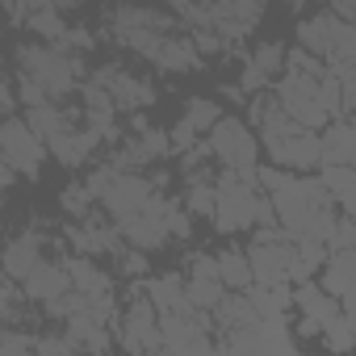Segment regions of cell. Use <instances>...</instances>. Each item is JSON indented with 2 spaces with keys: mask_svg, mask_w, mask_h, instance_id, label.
Returning <instances> with one entry per match:
<instances>
[{
  "mask_svg": "<svg viewBox=\"0 0 356 356\" xmlns=\"http://www.w3.org/2000/svg\"><path fill=\"white\" fill-rule=\"evenodd\" d=\"M352 118H356V113H352Z\"/></svg>",
  "mask_w": 356,
  "mask_h": 356,
  "instance_id": "32",
  "label": "cell"
},
{
  "mask_svg": "<svg viewBox=\"0 0 356 356\" xmlns=\"http://www.w3.org/2000/svg\"><path fill=\"white\" fill-rule=\"evenodd\" d=\"M168 214H172V202L155 197L143 214H130V218H122L118 227H122V235H126L130 248L155 252V248H163V243L172 239V222H168Z\"/></svg>",
  "mask_w": 356,
  "mask_h": 356,
  "instance_id": "11",
  "label": "cell"
},
{
  "mask_svg": "<svg viewBox=\"0 0 356 356\" xmlns=\"http://www.w3.org/2000/svg\"><path fill=\"white\" fill-rule=\"evenodd\" d=\"M92 80L109 88V97H113L118 113H134V109H147V105L155 101L151 80H147V76H134V72H126V67H118V63H109V67L92 72Z\"/></svg>",
  "mask_w": 356,
  "mask_h": 356,
  "instance_id": "12",
  "label": "cell"
},
{
  "mask_svg": "<svg viewBox=\"0 0 356 356\" xmlns=\"http://www.w3.org/2000/svg\"><path fill=\"white\" fill-rule=\"evenodd\" d=\"M22 289H26V298H30V302L47 306V302L63 298V293H67V289H76V285H72L67 260H51V256H42V260L22 277Z\"/></svg>",
  "mask_w": 356,
  "mask_h": 356,
  "instance_id": "13",
  "label": "cell"
},
{
  "mask_svg": "<svg viewBox=\"0 0 356 356\" xmlns=\"http://www.w3.org/2000/svg\"><path fill=\"white\" fill-rule=\"evenodd\" d=\"M327 76V72H323ZM323 76H306V72H285L281 80H277V101L306 126V130H323L327 122H331V113H327V105H323V97H318V84H323Z\"/></svg>",
  "mask_w": 356,
  "mask_h": 356,
  "instance_id": "6",
  "label": "cell"
},
{
  "mask_svg": "<svg viewBox=\"0 0 356 356\" xmlns=\"http://www.w3.org/2000/svg\"><path fill=\"white\" fill-rule=\"evenodd\" d=\"M185 206L193 210V218H214V206H218V181L210 185L206 176H189Z\"/></svg>",
  "mask_w": 356,
  "mask_h": 356,
  "instance_id": "28",
  "label": "cell"
},
{
  "mask_svg": "<svg viewBox=\"0 0 356 356\" xmlns=\"http://www.w3.org/2000/svg\"><path fill=\"white\" fill-rule=\"evenodd\" d=\"M285 59H289V51H285L281 42H260V47H256V55H252L248 63H252L256 72H264V76L273 80L277 72H285Z\"/></svg>",
  "mask_w": 356,
  "mask_h": 356,
  "instance_id": "29",
  "label": "cell"
},
{
  "mask_svg": "<svg viewBox=\"0 0 356 356\" xmlns=\"http://www.w3.org/2000/svg\"><path fill=\"white\" fill-rule=\"evenodd\" d=\"M0 155H5V163L17 168L22 176H38L42 155H47V138L30 126V118L9 113L5 118V130H0Z\"/></svg>",
  "mask_w": 356,
  "mask_h": 356,
  "instance_id": "7",
  "label": "cell"
},
{
  "mask_svg": "<svg viewBox=\"0 0 356 356\" xmlns=\"http://www.w3.org/2000/svg\"><path fill=\"white\" fill-rule=\"evenodd\" d=\"M323 185L331 189L335 206L356 197V163H323Z\"/></svg>",
  "mask_w": 356,
  "mask_h": 356,
  "instance_id": "26",
  "label": "cell"
},
{
  "mask_svg": "<svg viewBox=\"0 0 356 356\" xmlns=\"http://www.w3.org/2000/svg\"><path fill=\"white\" fill-rule=\"evenodd\" d=\"M26 26H30V34L34 38H42V42H63L67 38V22H63V9H55V5H47V9H34L30 17H26Z\"/></svg>",
  "mask_w": 356,
  "mask_h": 356,
  "instance_id": "25",
  "label": "cell"
},
{
  "mask_svg": "<svg viewBox=\"0 0 356 356\" xmlns=\"http://www.w3.org/2000/svg\"><path fill=\"white\" fill-rule=\"evenodd\" d=\"M155 197H159V193H155V185L147 181V176L122 168L113 181H109V189L101 193V210H105L113 222H122V218H130V214H143Z\"/></svg>",
  "mask_w": 356,
  "mask_h": 356,
  "instance_id": "8",
  "label": "cell"
},
{
  "mask_svg": "<svg viewBox=\"0 0 356 356\" xmlns=\"http://www.w3.org/2000/svg\"><path fill=\"white\" fill-rule=\"evenodd\" d=\"M151 302L159 306V314H172V310H193V298H189V277L181 273H168V277H155L147 285Z\"/></svg>",
  "mask_w": 356,
  "mask_h": 356,
  "instance_id": "21",
  "label": "cell"
},
{
  "mask_svg": "<svg viewBox=\"0 0 356 356\" xmlns=\"http://www.w3.org/2000/svg\"><path fill=\"white\" fill-rule=\"evenodd\" d=\"M227 293H231V285L218 273V256H189V298H193V306L214 310Z\"/></svg>",
  "mask_w": 356,
  "mask_h": 356,
  "instance_id": "14",
  "label": "cell"
},
{
  "mask_svg": "<svg viewBox=\"0 0 356 356\" xmlns=\"http://www.w3.org/2000/svg\"><path fill=\"white\" fill-rule=\"evenodd\" d=\"M268 147V159L277 168H289V172H310V168H323V134L318 130H293L285 138H273L264 143Z\"/></svg>",
  "mask_w": 356,
  "mask_h": 356,
  "instance_id": "10",
  "label": "cell"
},
{
  "mask_svg": "<svg viewBox=\"0 0 356 356\" xmlns=\"http://www.w3.org/2000/svg\"><path fill=\"white\" fill-rule=\"evenodd\" d=\"M293 306L302 310V318L318 323L323 331H327L331 323H339V318H343L339 298H335L327 285H314V281H298V289H293Z\"/></svg>",
  "mask_w": 356,
  "mask_h": 356,
  "instance_id": "16",
  "label": "cell"
},
{
  "mask_svg": "<svg viewBox=\"0 0 356 356\" xmlns=\"http://www.w3.org/2000/svg\"><path fill=\"white\" fill-rule=\"evenodd\" d=\"M109 34H113L118 47L155 59L159 42L168 34H176V17L159 5H147V0H126V5H118L109 13Z\"/></svg>",
  "mask_w": 356,
  "mask_h": 356,
  "instance_id": "1",
  "label": "cell"
},
{
  "mask_svg": "<svg viewBox=\"0 0 356 356\" xmlns=\"http://www.w3.org/2000/svg\"><path fill=\"white\" fill-rule=\"evenodd\" d=\"M118 348L126 352H159L163 348V323H159V306L151 302L147 285L143 293H130V302L118 314Z\"/></svg>",
  "mask_w": 356,
  "mask_h": 356,
  "instance_id": "5",
  "label": "cell"
},
{
  "mask_svg": "<svg viewBox=\"0 0 356 356\" xmlns=\"http://www.w3.org/2000/svg\"><path fill=\"white\" fill-rule=\"evenodd\" d=\"M155 63H159L163 72H193V67L202 63V51H197L193 38L168 34V38L159 42V51H155Z\"/></svg>",
  "mask_w": 356,
  "mask_h": 356,
  "instance_id": "22",
  "label": "cell"
},
{
  "mask_svg": "<svg viewBox=\"0 0 356 356\" xmlns=\"http://www.w3.org/2000/svg\"><path fill=\"white\" fill-rule=\"evenodd\" d=\"M67 273H72V285L80 289V293H88V298H105V293H113V277L92 260V256H67Z\"/></svg>",
  "mask_w": 356,
  "mask_h": 356,
  "instance_id": "20",
  "label": "cell"
},
{
  "mask_svg": "<svg viewBox=\"0 0 356 356\" xmlns=\"http://www.w3.org/2000/svg\"><path fill=\"white\" fill-rule=\"evenodd\" d=\"M218 118H222V105L214 101V97H193L189 105H185V126L193 130V134H210L214 126H218Z\"/></svg>",
  "mask_w": 356,
  "mask_h": 356,
  "instance_id": "27",
  "label": "cell"
},
{
  "mask_svg": "<svg viewBox=\"0 0 356 356\" xmlns=\"http://www.w3.org/2000/svg\"><path fill=\"white\" fill-rule=\"evenodd\" d=\"M339 210H343V214H348V218H352V222H356V197H352V202H343V206H339Z\"/></svg>",
  "mask_w": 356,
  "mask_h": 356,
  "instance_id": "31",
  "label": "cell"
},
{
  "mask_svg": "<svg viewBox=\"0 0 356 356\" xmlns=\"http://www.w3.org/2000/svg\"><path fill=\"white\" fill-rule=\"evenodd\" d=\"M323 163H356V118H331L323 130Z\"/></svg>",
  "mask_w": 356,
  "mask_h": 356,
  "instance_id": "19",
  "label": "cell"
},
{
  "mask_svg": "<svg viewBox=\"0 0 356 356\" xmlns=\"http://www.w3.org/2000/svg\"><path fill=\"white\" fill-rule=\"evenodd\" d=\"M248 298L260 310V318H285V310L293 306V289H285V281H277V285L256 281V289L248 285Z\"/></svg>",
  "mask_w": 356,
  "mask_h": 356,
  "instance_id": "23",
  "label": "cell"
},
{
  "mask_svg": "<svg viewBox=\"0 0 356 356\" xmlns=\"http://www.w3.org/2000/svg\"><path fill=\"white\" fill-rule=\"evenodd\" d=\"M256 185L260 181H252V176H243V172H235V168H227L222 176H218V206H214V227L222 231V235H239V231H248V227H256V218H260V193H256Z\"/></svg>",
  "mask_w": 356,
  "mask_h": 356,
  "instance_id": "2",
  "label": "cell"
},
{
  "mask_svg": "<svg viewBox=\"0 0 356 356\" xmlns=\"http://www.w3.org/2000/svg\"><path fill=\"white\" fill-rule=\"evenodd\" d=\"M210 151H214L218 163H227V168L252 176V181H260V143H256V134H252V126L243 118L222 113L218 126L210 130Z\"/></svg>",
  "mask_w": 356,
  "mask_h": 356,
  "instance_id": "3",
  "label": "cell"
},
{
  "mask_svg": "<svg viewBox=\"0 0 356 356\" xmlns=\"http://www.w3.org/2000/svg\"><path fill=\"white\" fill-rule=\"evenodd\" d=\"M218 273H222V281H227L231 289H248V285H256L252 260H248V252H239V248H222V252H218Z\"/></svg>",
  "mask_w": 356,
  "mask_h": 356,
  "instance_id": "24",
  "label": "cell"
},
{
  "mask_svg": "<svg viewBox=\"0 0 356 356\" xmlns=\"http://www.w3.org/2000/svg\"><path fill=\"white\" fill-rule=\"evenodd\" d=\"M298 47H306L323 63H343L356 55V26L343 22L339 13L306 17V22H298Z\"/></svg>",
  "mask_w": 356,
  "mask_h": 356,
  "instance_id": "4",
  "label": "cell"
},
{
  "mask_svg": "<svg viewBox=\"0 0 356 356\" xmlns=\"http://www.w3.org/2000/svg\"><path fill=\"white\" fill-rule=\"evenodd\" d=\"M293 256H298V243H289V235H277V231H260V239L248 248L252 273H256V281H264V285L289 281Z\"/></svg>",
  "mask_w": 356,
  "mask_h": 356,
  "instance_id": "9",
  "label": "cell"
},
{
  "mask_svg": "<svg viewBox=\"0 0 356 356\" xmlns=\"http://www.w3.org/2000/svg\"><path fill=\"white\" fill-rule=\"evenodd\" d=\"M323 285L339 298L343 314H356V248H331L323 264Z\"/></svg>",
  "mask_w": 356,
  "mask_h": 356,
  "instance_id": "15",
  "label": "cell"
},
{
  "mask_svg": "<svg viewBox=\"0 0 356 356\" xmlns=\"http://www.w3.org/2000/svg\"><path fill=\"white\" fill-rule=\"evenodd\" d=\"M343 113H356V80H343Z\"/></svg>",
  "mask_w": 356,
  "mask_h": 356,
  "instance_id": "30",
  "label": "cell"
},
{
  "mask_svg": "<svg viewBox=\"0 0 356 356\" xmlns=\"http://www.w3.org/2000/svg\"><path fill=\"white\" fill-rule=\"evenodd\" d=\"M214 331H218V339L222 335H231V331H243V327H252L256 318H260V310L252 306V298H248V289H231L214 310Z\"/></svg>",
  "mask_w": 356,
  "mask_h": 356,
  "instance_id": "18",
  "label": "cell"
},
{
  "mask_svg": "<svg viewBox=\"0 0 356 356\" xmlns=\"http://www.w3.org/2000/svg\"><path fill=\"white\" fill-rule=\"evenodd\" d=\"M47 256V239L30 227V231H22V235H13L9 239V248H5V277H13V281H22L38 260Z\"/></svg>",
  "mask_w": 356,
  "mask_h": 356,
  "instance_id": "17",
  "label": "cell"
}]
</instances>
